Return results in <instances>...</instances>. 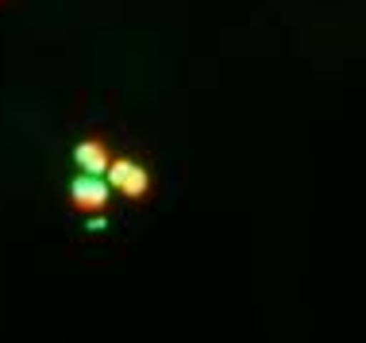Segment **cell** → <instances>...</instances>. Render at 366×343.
Returning <instances> with one entry per match:
<instances>
[{"instance_id": "6da1fadb", "label": "cell", "mask_w": 366, "mask_h": 343, "mask_svg": "<svg viewBox=\"0 0 366 343\" xmlns=\"http://www.w3.org/2000/svg\"><path fill=\"white\" fill-rule=\"evenodd\" d=\"M74 197H77V204H101L104 201V189L97 182H77Z\"/></svg>"}]
</instances>
